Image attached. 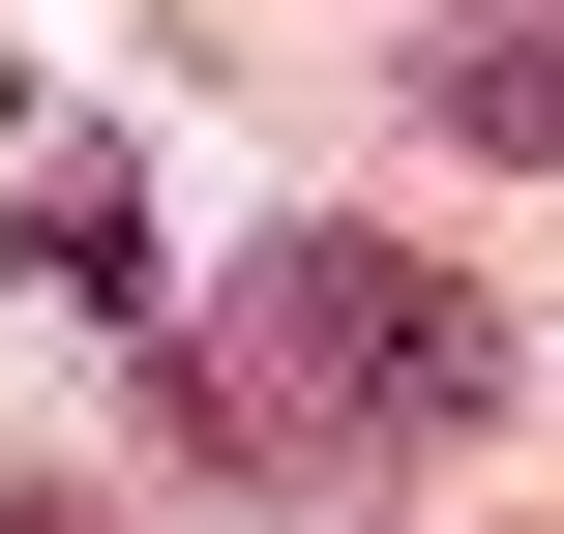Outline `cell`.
Returning a JSON list of instances; mask_svg holds the SVG:
<instances>
[{"instance_id": "cell-1", "label": "cell", "mask_w": 564, "mask_h": 534, "mask_svg": "<svg viewBox=\"0 0 564 534\" xmlns=\"http://www.w3.org/2000/svg\"><path fill=\"white\" fill-rule=\"evenodd\" d=\"M208 476H297V505H357V476H446L476 416H506V327H476V268H416L387 208H268L238 238V297L178 327V386H149Z\"/></svg>"}, {"instance_id": "cell-2", "label": "cell", "mask_w": 564, "mask_h": 534, "mask_svg": "<svg viewBox=\"0 0 564 534\" xmlns=\"http://www.w3.org/2000/svg\"><path fill=\"white\" fill-rule=\"evenodd\" d=\"M416 119H446V149H564V0H476V30L416 59Z\"/></svg>"}, {"instance_id": "cell-3", "label": "cell", "mask_w": 564, "mask_h": 534, "mask_svg": "<svg viewBox=\"0 0 564 534\" xmlns=\"http://www.w3.org/2000/svg\"><path fill=\"white\" fill-rule=\"evenodd\" d=\"M30 297H89V327H149V178L89 149V178H30V238H0Z\"/></svg>"}, {"instance_id": "cell-4", "label": "cell", "mask_w": 564, "mask_h": 534, "mask_svg": "<svg viewBox=\"0 0 564 534\" xmlns=\"http://www.w3.org/2000/svg\"><path fill=\"white\" fill-rule=\"evenodd\" d=\"M0 534H89V505H59V476H0Z\"/></svg>"}]
</instances>
